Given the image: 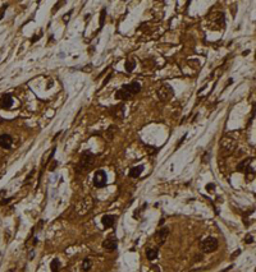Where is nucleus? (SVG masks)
Segmentation results:
<instances>
[{
    "label": "nucleus",
    "mask_w": 256,
    "mask_h": 272,
    "mask_svg": "<svg viewBox=\"0 0 256 272\" xmlns=\"http://www.w3.org/2000/svg\"><path fill=\"white\" fill-rule=\"evenodd\" d=\"M94 161H95V156L91 152H83L81 155V159H79L78 168H77V169H78L79 171L88 170L92 165H94Z\"/></svg>",
    "instance_id": "obj_1"
},
{
    "label": "nucleus",
    "mask_w": 256,
    "mask_h": 272,
    "mask_svg": "<svg viewBox=\"0 0 256 272\" xmlns=\"http://www.w3.org/2000/svg\"><path fill=\"white\" fill-rule=\"evenodd\" d=\"M218 240L215 238H206L205 240H202L201 243V249L204 253H211V252H215L218 249Z\"/></svg>",
    "instance_id": "obj_2"
},
{
    "label": "nucleus",
    "mask_w": 256,
    "mask_h": 272,
    "mask_svg": "<svg viewBox=\"0 0 256 272\" xmlns=\"http://www.w3.org/2000/svg\"><path fill=\"white\" fill-rule=\"evenodd\" d=\"M106 172L104 170H97L94 175V185L96 188H103L106 185Z\"/></svg>",
    "instance_id": "obj_3"
},
{
    "label": "nucleus",
    "mask_w": 256,
    "mask_h": 272,
    "mask_svg": "<svg viewBox=\"0 0 256 272\" xmlns=\"http://www.w3.org/2000/svg\"><path fill=\"white\" fill-rule=\"evenodd\" d=\"M173 95H174V91L170 86H161V87L158 89V96H159L160 100H163V101L172 98Z\"/></svg>",
    "instance_id": "obj_4"
},
{
    "label": "nucleus",
    "mask_w": 256,
    "mask_h": 272,
    "mask_svg": "<svg viewBox=\"0 0 256 272\" xmlns=\"http://www.w3.org/2000/svg\"><path fill=\"white\" fill-rule=\"evenodd\" d=\"M122 88L124 89V91H127L128 93L133 97L135 95H137L138 92L141 91V84L138 82H131L129 84H124Z\"/></svg>",
    "instance_id": "obj_5"
},
{
    "label": "nucleus",
    "mask_w": 256,
    "mask_h": 272,
    "mask_svg": "<svg viewBox=\"0 0 256 272\" xmlns=\"http://www.w3.org/2000/svg\"><path fill=\"white\" fill-rule=\"evenodd\" d=\"M220 147L224 151H233L236 148V141L233 138H223L220 141Z\"/></svg>",
    "instance_id": "obj_6"
},
{
    "label": "nucleus",
    "mask_w": 256,
    "mask_h": 272,
    "mask_svg": "<svg viewBox=\"0 0 256 272\" xmlns=\"http://www.w3.org/2000/svg\"><path fill=\"white\" fill-rule=\"evenodd\" d=\"M168 235H169V229L168 227H163L158 231V234H156V240H158L159 245H163V244L166 242Z\"/></svg>",
    "instance_id": "obj_7"
},
{
    "label": "nucleus",
    "mask_w": 256,
    "mask_h": 272,
    "mask_svg": "<svg viewBox=\"0 0 256 272\" xmlns=\"http://www.w3.org/2000/svg\"><path fill=\"white\" fill-rule=\"evenodd\" d=\"M12 105H13V97L10 93H5L1 96V100H0V106L3 109H10Z\"/></svg>",
    "instance_id": "obj_8"
},
{
    "label": "nucleus",
    "mask_w": 256,
    "mask_h": 272,
    "mask_svg": "<svg viewBox=\"0 0 256 272\" xmlns=\"http://www.w3.org/2000/svg\"><path fill=\"white\" fill-rule=\"evenodd\" d=\"M13 144V138L9 134H1L0 135V147L1 148H10Z\"/></svg>",
    "instance_id": "obj_9"
},
{
    "label": "nucleus",
    "mask_w": 256,
    "mask_h": 272,
    "mask_svg": "<svg viewBox=\"0 0 256 272\" xmlns=\"http://www.w3.org/2000/svg\"><path fill=\"white\" fill-rule=\"evenodd\" d=\"M101 222H103L104 227H106V229L113 227L114 224H115V216H113V215H105V216H103V218H101Z\"/></svg>",
    "instance_id": "obj_10"
},
{
    "label": "nucleus",
    "mask_w": 256,
    "mask_h": 272,
    "mask_svg": "<svg viewBox=\"0 0 256 272\" xmlns=\"http://www.w3.org/2000/svg\"><path fill=\"white\" fill-rule=\"evenodd\" d=\"M103 248L108 250H115L118 248V242L115 239H105L103 242Z\"/></svg>",
    "instance_id": "obj_11"
},
{
    "label": "nucleus",
    "mask_w": 256,
    "mask_h": 272,
    "mask_svg": "<svg viewBox=\"0 0 256 272\" xmlns=\"http://www.w3.org/2000/svg\"><path fill=\"white\" fill-rule=\"evenodd\" d=\"M142 171H144V166H142V165L135 166V168H132L131 170H129L128 175H129L131 178H138L141 174H142Z\"/></svg>",
    "instance_id": "obj_12"
},
{
    "label": "nucleus",
    "mask_w": 256,
    "mask_h": 272,
    "mask_svg": "<svg viewBox=\"0 0 256 272\" xmlns=\"http://www.w3.org/2000/svg\"><path fill=\"white\" fill-rule=\"evenodd\" d=\"M146 257L149 261H154L158 258V249H146Z\"/></svg>",
    "instance_id": "obj_13"
},
{
    "label": "nucleus",
    "mask_w": 256,
    "mask_h": 272,
    "mask_svg": "<svg viewBox=\"0 0 256 272\" xmlns=\"http://www.w3.org/2000/svg\"><path fill=\"white\" fill-rule=\"evenodd\" d=\"M50 270L51 272H59L60 270V262H59V259H53L51 261V263H50Z\"/></svg>",
    "instance_id": "obj_14"
},
{
    "label": "nucleus",
    "mask_w": 256,
    "mask_h": 272,
    "mask_svg": "<svg viewBox=\"0 0 256 272\" xmlns=\"http://www.w3.org/2000/svg\"><path fill=\"white\" fill-rule=\"evenodd\" d=\"M135 68H136V61L133 59H128L127 63H126V70H127L128 73H132Z\"/></svg>",
    "instance_id": "obj_15"
},
{
    "label": "nucleus",
    "mask_w": 256,
    "mask_h": 272,
    "mask_svg": "<svg viewBox=\"0 0 256 272\" xmlns=\"http://www.w3.org/2000/svg\"><path fill=\"white\" fill-rule=\"evenodd\" d=\"M82 270L83 271H88L90 268L92 267V262H91V259L90 258H85L83 259V262H82Z\"/></svg>",
    "instance_id": "obj_16"
},
{
    "label": "nucleus",
    "mask_w": 256,
    "mask_h": 272,
    "mask_svg": "<svg viewBox=\"0 0 256 272\" xmlns=\"http://www.w3.org/2000/svg\"><path fill=\"white\" fill-rule=\"evenodd\" d=\"M105 17H106V9L103 8L100 13V28L104 26V22H105Z\"/></svg>",
    "instance_id": "obj_17"
},
{
    "label": "nucleus",
    "mask_w": 256,
    "mask_h": 272,
    "mask_svg": "<svg viewBox=\"0 0 256 272\" xmlns=\"http://www.w3.org/2000/svg\"><path fill=\"white\" fill-rule=\"evenodd\" d=\"M245 243L246 244H251V243H254V236L251 235V234H247L245 238Z\"/></svg>",
    "instance_id": "obj_18"
},
{
    "label": "nucleus",
    "mask_w": 256,
    "mask_h": 272,
    "mask_svg": "<svg viewBox=\"0 0 256 272\" xmlns=\"http://www.w3.org/2000/svg\"><path fill=\"white\" fill-rule=\"evenodd\" d=\"M54 153H55V148H51V152L50 155H49V157H48V160H46V163H49L51 161V159H53V156H54Z\"/></svg>",
    "instance_id": "obj_19"
},
{
    "label": "nucleus",
    "mask_w": 256,
    "mask_h": 272,
    "mask_svg": "<svg viewBox=\"0 0 256 272\" xmlns=\"http://www.w3.org/2000/svg\"><path fill=\"white\" fill-rule=\"evenodd\" d=\"M110 78H112V74H109V76L106 77V79H105V81H104V83H103V87L106 84V82H109V81H110Z\"/></svg>",
    "instance_id": "obj_20"
},
{
    "label": "nucleus",
    "mask_w": 256,
    "mask_h": 272,
    "mask_svg": "<svg viewBox=\"0 0 256 272\" xmlns=\"http://www.w3.org/2000/svg\"><path fill=\"white\" fill-rule=\"evenodd\" d=\"M184 139H186V134H184V135H183V137H182V139H181V141H179V142H178V143H177V147H179V146H181V144H182V143H183V141H184Z\"/></svg>",
    "instance_id": "obj_21"
},
{
    "label": "nucleus",
    "mask_w": 256,
    "mask_h": 272,
    "mask_svg": "<svg viewBox=\"0 0 256 272\" xmlns=\"http://www.w3.org/2000/svg\"><path fill=\"white\" fill-rule=\"evenodd\" d=\"M214 187H215L214 184H208V185H206V189L210 192V189H214Z\"/></svg>",
    "instance_id": "obj_22"
},
{
    "label": "nucleus",
    "mask_w": 256,
    "mask_h": 272,
    "mask_svg": "<svg viewBox=\"0 0 256 272\" xmlns=\"http://www.w3.org/2000/svg\"><path fill=\"white\" fill-rule=\"evenodd\" d=\"M33 254H35V252H33V250H31V253H30L28 258H30V259H32V258H33Z\"/></svg>",
    "instance_id": "obj_23"
},
{
    "label": "nucleus",
    "mask_w": 256,
    "mask_h": 272,
    "mask_svg": "<svg viewBox=\"0 0 256 272\" xmlns=\"http://www.w3.org/2000/svg\"><path fill=\"white\" fill-rule=\"evenodd\" d=\"M232 267H233L232 264H230V266H228V267L226 268V270H224V271H221V272H227V271H229V270H230V268H232Z\"/></svg>",
    "instance_id": "obj_24"
},
{
    "label": "nucleus",
    "mask_w": 256,
    "mask_h": 272,
    "mask_svg": "<svg viewBox=\"0 0 256 272\" xmlns=\"http://www.w3.org/2000/svg\"><path fill=\"white\" fill-rule=\"evenodd\" d=\"M239 253H241V250H236V253L233 254V257H236V256H237V254H239Z\"/></svg>",
    "instance_id": "obj_25"
},
{
    "label": "nucleus",
    "mask_w": 256,
    "mask_h": 272,
    "mask_svg": "<svg viewBox=\"0 0 256 272\" xmlns=\"http://www.w3.org/2000/svg\"><path fill=\"white\" fill-rule=\"evenodd\" d=\"M36 244H37V238H35V239H33V245H36Z\"/></svg>",
    "instance_id": "obj_26"
},
{
    "label": "nucleus",
    "mask_w": 256,
    "mask_h": 272,
    "mask_svg": "<svg viewBox=\"0 0 256 272\" xmlns=\"http://www.w3.org/2000/svg\"><path fill=\"white\" fill-rule=\"evenodd\" d=\"M8 272H13V271H12V270H10V271H8Z\"/></svg>",
    "instance_id": "obj_27"
}]
</instances>
